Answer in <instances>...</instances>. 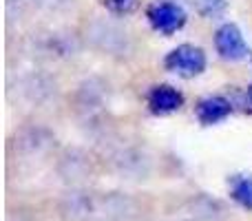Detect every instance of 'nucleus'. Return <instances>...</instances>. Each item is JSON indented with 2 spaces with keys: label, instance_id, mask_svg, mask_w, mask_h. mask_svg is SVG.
I'll return each instance as SVG.
<instances>
[{
  "label": "nucleus",
  "instance_id": "9",
  "mask_svg": "<svg viewBox=\"0 0 252 221\" xmlns=\"http://www.w3.org/2000/svg\"><path fill=\"white\" fill-rule=\"evenodd\" d=\"M246 97H248V102L252 104V87H248V89H246Z\"/></svg>",
  "mask_w": 252,
  "mask_h": 221
},
{
  "label": "nucleus",
  "instance_id": "4",
  "mask_svg": "<svg viewBox=\"0 0 252 221\" xmlns=\"http://www.w3.org/2000/svg\"><path fill=\"white\" fill-rule=\"evenodd\" d=\"M146 102L153 115H170L184 106V95L179 89L170 87V84H157L148 91Z\"/></svg>",
  "mask_w": 252,
  "mask_h": 221
},
{
  "label": "nucleus",
  "instance_id": "8",
  "mask_svg": "<svg viewBox=\"0 0 252 221\" xmlns=\"http://www.w3.org/2000/svg\"><path fill=\"white\" fill-rule=\"evenodd\" d=\"M137 2L139 0H102V4H104L111 13H118V16H126V13L135 11Z\"/></svg>",
  "mask_w": 252,
  "mask_h": 221
},
{
  "label": "nucleus",
  "instance_id": "3",
  "mask_svg": "<svg viewBox=\"0 0 252 221\" xmlns=\"http://www.w3.org/2000/svg\"><path fill=\"white\" fill-rule=\"evenodd\" d=\"M215 49H217L219 58L226 62H241L250 56L244 33L235 22H223L215 31Z\"/></svg>",
  "mask_w": 252,
  "mask_h": 221
},
{
  "label": "nucleus",
  "instance_id": "5",
  "mask_svg": "<svg viewBox=\"0 0 252 221\" xmlns=\"http://www.w3.org/2000/svg\"><path fill=\"white\" fill-rule=\"evenodd\" d=\"M230 113H232V102L223 95L201 97L195 104V117L199 120V124H204V126L219 124V122L228 120Z\"/></svg>",
  "mask_w": 252,
  "mask_h": 221
},
{
  "label": "nucleus",
  "instance_id": "10",
  "mask_svg": "<svg viewBox=\"0 0 252 221\" xmlns=\"http://www.w3.org/2000/svg\"><path fill=\"white\" fill-rule=\"evenodd\" d=\"M250 62H252V53H250Z\"/></svg>",
  "mask_w": 252,
  "mask_h": 221
},
{
  "label": "nucleus",
  "instance_id": "2",
  "mask_svg": "<svg viewBox=\"0 0 252 221\" xmlns=\"http://www.w3.org/2000/svg\"><path fill=\"white\" fill-rule=\"evenodd\" d=\"M148 25L161 35H173L179 29H184L188 16L184 11L182 4L170 2V0H159V2H153L146 11Z\"/></svg>",
  "mask_w": 252,
  "mask_h": 221
},
{
  "label": "nucleus",
  "instance_id": "7",
  "mask_svg": "<svg viewBox=\"0 0 252 221\" xmlns=\"http://www.w3.org/2000/svg\"><path fill=\"white\" fill-rule=\"evenodd\" d=\"M190 4L201 18L208 20H219L228 11V0H190Z\"/></svg>",
  "mask_w": 252,
  "mask_h": 221
},
{
  "label": "nucleus",
  "instance_id": "1",
  "mask_svg": "<svg viewBox=\"0 0 252 221\" xmlns=\"http://www.w3.org/2000/svg\"><path fill=\"white\" fill-rule=\"evenodd\" d=\"M208 66V58L206 51L197 44H179L173 51L166 53L164 58V69L170 73H177L182 78H197L201 75Z\"/></svg>",
  "mask_w": 252,
  "mask_h": 221
},
{
  "label": "nucleus",
  "instance_id": "6",
  "mask_svg": "<svg viewBox=\"0 0 252 221\" xmlns=\"http://www.w3.org/2000/svg\"><path fill=\"white\" fill-rule=\"evenodd\" d=\"M228 190L235 204H239L246 210H252V175H232L228 179Z\"/></svg>",
  "mask_w": 252,
  "mask_h": 221
}]
</instances>
